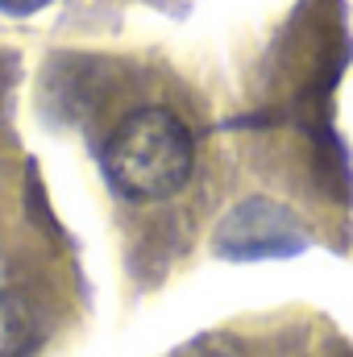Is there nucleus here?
Instances as JSON below:
<instances>
[{"instance_id": "2", "label": "nucleus", "mask_w": 353, "mask_h": 357, "mask_svg": "<svg viewBox=\"0 0 353 357\" xmlns=\"http://www.w3.org/2000/svg\"><path fill=\"white\" fill-rule=\"evenodd\" d=\"M303 220L266 195H250L237 208L225 212V220L212 233V250L229 262H270V258H295L308 250Z\"/></svg>"}, {"instance_id": "4", "label": "nucleus", "mask_w": 353, "mask_h": 357, "mask_svg": "<svg viewBox=\"0 0 353 357\" xmlns=\"http://www.w3.org/2000/svg\"><path fill=\"white\" fill-rule=\"evenodd\" d=\"M50 0H0V8L8 13V17H29V13H38V8H46Z\"/></svg>"}, {"instance_id": "3", "label": "nucleus", "mask_w": 353, "mask_h": 357, "mask_svg": "<svg viewBox=\"0 0 353 357\" xmlns=\"http://www.w3.org/2000/svg\"><path fill=\"white\" fill-rule=\"evenodd\" d=\"M38 345V328L17 299H0V357H21Z\"/></svg>"}, {"instance_id": "1", "label": "nucleus", "mask_w": 353, "mask_h": 357, "mask_svg": "<svg viewBox=\"0 0 353 357\" xmlns=\"http://www.w3.org/2000/svg\"><path fill=\"white\" fill-rule=\"evenodd\" d=\"M112 191L137 204L171 199L195 171V137L171 108H133L100 150Z\"/></svg>"}]
</instances>
